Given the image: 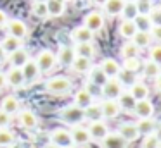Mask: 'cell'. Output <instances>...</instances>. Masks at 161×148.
<instances>
[{"label":"cell","instance_id":"cell-22","mask_svg":"<svg viewBox=\"0 0 161 148\" xmlns=\"http://www.w3.org/2000/svg\"><path fill=\"white\" fill-rule=\"evenodd\" d=\"M19 107H21V103H19V100L16 98L14 95L5 96V98L2 100V103H0V109L4 110L5 114H9V115H14V114H18V112H19Z\"/></svg>","mask_w":161,"mask_h":148},{"label":"cell","instance_id":"cell-46","mask_svg":"<svg viewBox=\"0 0 161 148\" xmlns=\"http://www.w3.org/2000/svg\"><path fill=\"white\" fill-rule=\"evenodd\" d=\"M9 124H11V115H9V114H5L4 110L0 109V129L7 127Z\"/></svg>","mask_w":161,"mask_h":148},{"label":"cell","instance_id":"cell-29","mask_svg":"<svg viewBox=\"0 0 161 148\" xmlns=\"http://www.w3.org/2000/svg\"><path fill=\"white\" fill-rule=\"evenodd\" d=\"M47 12H49V17H59L64 14L66 10V3L63 0H47Z\"/></svg>","mask_w":161,"mask_h":148},{"label":"cell","instance_id":"cell-18","mask_svg":"<svg viewBox=\"0 0 161 148\" xmlns=\"http://www.w3.org/2000/svg\"><path fill=\"white\" fill-rule=\"evenodd\" d=\"M71 40H73L75 43H92V40H94V33L88 31L87 28L81 24V26L75 28V29L71 31Z\"/></svg>","mask_w":161,"mask_h":148},{"label":"cell","instance_id":"cell-6","mask_svg":"<svg viewBox=\"0 0 161 148\" xmlns=\"http://www.w3.org/2000/svg\"><path fill=\"white\" fill-rule=\"evenodd\" d=\"M83 26L87 28L88 31H92V33L101 31L102 28H104V14L99 12V10L88 12L87 16H85V19H83Z\"/></svg>","mask_w":161,"mask_h":148},{"label":"cell","instance_id":"cell-21","mask_svg":"<svg viewBox=\"0 0 161 148\" xmlns=\"http://www.w3.org/2000/svg\"><path fill=\"white\" fill-rule=\"evenodd\" d=\"M88 81H90V84L97 86V88H102L106 84V81H108V76L101 71L99 65H92V69L88 71Z\"/></svg>","mask_w":161,"mask_h":148},{"label":"cell","instance_id":"cell-39","mask_svg":"<svg viewBox=\"0 0 161 148\" xmlns=\"http://www.w3.org/2000/svg\"><path fill=\"white\" fill-rule=\"evenodd\" d=\"M12 143H14V133H12L11 129H7V127L0 129V146L9 148Z\"/></svg>","mask_w":161,"mask_h":148},{"label":"cell","instance_id":"cell-10","mask_svg":"<svg viewBox=\"0 0 161 148\" xmlns=\"http://www.w3.org/2000/svg\"><path fill=\"white\" fill-rule=\"evenodd\" d=\"M69 133H71V141H73V146H87V145L92 141L90 140V134H88V131H87V127L75 126Z\"/></svg>","mask_w":161,"mask_h":148},{"label":"cell","instance_id":"cell-33","mask_svg":"<svg viewBox=\"0 0 161 148\" xmlns=\"http://www.w3.org/2000/svg\"><path fill=\"white\" fill-rule=\"evenodd\" d=\"M0 47H2V50L5 52V54H12V52L19 50L21 48V40H18V38H12V36H4V40L0 41Z\"/></svg>","mask_w":161,"mask_h":148},{"label":"cell","instance_id":"cell-11","mask_svg":"<svg viewBox=\"0 0 161 148\" xmlns=\"http://www.w3.org/2000/svg\"><path fill=\"white\" fill-rule=\"evenodd\" d=\"M139 119H153L154 115V103L151 102L149 98L147 100H140V102L135 103V109H133V112Z\"/></svg>","mask_w":161,"mask_h":148},{"label":"cell","instance_id":"cell-1","mask_svg":"<svg viewBox=\"0 0 161 148\" xmlns=\"http://www.w3.org/2000/svg\"><path fill=\"white\" fill-rule=\"evenodd\" d=\"M59 117H61V120L63 122H66V124H69V126H80L81 122L85 120V114H83V110L80 109V107H76V105H66V107H63V109L59 110Z\"/></svg>","mask_w":161,"mask_h":148},{"label":"cell","instance_id":"cell-4","mask_svg":"<svg viewBox=\"0 0 161 148\" xmlns=\"http://www.w3.org/2000/svg\"><path fill=\"white\" fill-rule=\"evenodd\" d=\"M125 91V86L121 84L118 78H113V79H108L106 84L101 88V93L104 96V100H118V96Z\"/></svg>","mask_w":161,"mask_h":148},{"label":"cell","instance_id":"cell-52","mask_svg":"<svg viewBox=\"0 0 161 148\" xmlns=\"http://www.w3.org/2000/svg\"><path fill=\"white\" fill-rule=\"evenodd\" d=\"M5 59H7V54H5V52L2 50V47H0V64H2V62H4Z\"/></svg>","mask_w":161,"mask_h":148},{"label":"cell","instance_id":"cell-54","mask_svg":"<svg viewBox=\"0 0 161 148\" xmlns=\"http://www.w3.org/2000/svg\"><path fill=\"white\" fill-rule=\"evenodd\" d=\"M9 148H25V146H23L21 143H12V145H11V146H9Z\"/></svg>","mask_w":161,"mask_h":148},{"label":"cell","instance_id":"cell-59","mask_svg":"<svg viewBox=\"0 0 161 148\" xmlns=\"http://www.w3.org/2000/svg\"><path fill=\"white\" fill-rule=\"evenodd\" d=\"M158 9H159V12H161V3H159V7H158Z\"/></svg>","mask_w":161,"mask_h":148},{"label":"cell","instance_id":"cell-28","mask_svg":"<svg viewBox=\"0 0 161 148\" xmlns=\"http://www.w3.org/2000/svg\"><path fill=\"white\" fill-rule=\"evenodd\" d=\"M73 50L76 57H83L88 59V60H92V57L95 55V47L92 43H76L73 47Z\"/></svg>","mask_w":161,"mask_h":148},{"label":"cell","instance_id":"cell-55","mask_svg":"<svg viewBox=\"0 0 161 148\" xmlns=\"http://www.w3.org/2000/svg\"><path fill=\"white\" fill-rule=\"evenodd\" d=\"M43 148H59V146H56V145H52V143H49V145H45Z\"/></svg>","mask_w":161,"mask_h":148},{"label":"cell","instance_id":"cell-41","mask_svg":"<svg viewBox=\"0 0 161 148\" xmlns=\"http://www.w3.org/2000/svg\"><path fill=\"white\" fill-rule=\"evenodd\" d=\"M140 65H142V62H140V59H128V60H123V67L125 71H130L135 74L137 71L140 69Z\"/></svg>","mask_w":161,"mask_h":148},{"label":"cell","instance_id":"cell-20","mask_svg":"<svg viewBox=\"0 0 161 148\" xmlns=\"http://www.w3.org/2000/svg\"><path fill=\"white\" fill-rule=\"evenodd\" d=\"M123 7H125V0H106V3L102 5V10H104L106 16L116 17L121 16Z\"/></svg>","mask_w":161,"mask_h":148},{"label":"cell","instance_id":"cell-60","mask_svg":"<svg viewBox=\"0 0 161 148\" xmlns=\"http://www.w3.org/2000/svg\"><path fill=\"white\" fill-rule=\"evenodd\" d=\"M68 148H76V146H68Z\"/></svg>","mask_w":161,"mask_h":148},{"label":"cell","instance_id":"cell-45","mask_svg":"<svg viewBox=\"0 0 161 148\" xmlns=\"http://www.w3.org/2000/svg\"><path fill=\"white\" fill-rule=\"evenodd\" d=\"M149 19H151V24H153V26H161V12H159L158 7H154V9L151 10Z\"/></svg>","mask_w":161,"mask_h":148},{"label":"cell","instance_id":"cell-24","mask_svg":"<svg viewBox=\"0 0 161 148\" xmlns=\"http://www.w3.org/2000/svg\"><path fill=\"white\" fill-rule=\"evenodd\" d=\"M116 102H118V105H119V110H125V112H133L137 100L130 95L128 89H125V91L118 96V100H116Z\"/></svg>","mask_w":161,"mask_h":148},{"label":"cell","instance_id":"cell-13","mask_svg":"<svg viewBox=\"0 0 161 148\" xmlns=\"http://www.w3.org/2000/svg\"><path fill=\"white\" fill-rule=\"evenodd\" d=\"M118 134L126 141V143H132V141H135L137 138L140 136L139 131H137L135 122H121L118 127Z\"/></svg>","mask_w":161,"mask_h":148},{"label":"cell","instance_id":"cell-32","mask_svg":"<svg viewBox=\"0 0 161 148\" xmlns=\"http://www.w3.org/2000/svg\"><path fill=\"white\" fill-rule=\"evenodd\" d=\"M71 69L76 74H88V71L92 69V60L83 59V57H75L73 64H71Z\"/></svg>","mask_w":161,"mask_h":148},{"label":"cell","instance_id":"cell-53","mask_svg":"<svg viewBox=\"0 0 161 148\" xmlns=\"http://www.w3.org/2000/svg\"><path fill=\"white\" fill-rule=\"evenodd\" d=\"M90 2H92V3H95V5H101V7H102V5L106 3V0H90Z\"/></svg>","mask_w":161,"mask_h":148},{"label":"cell","instance_id":"cell-42","mask_svg":"<svg viewBox=\"0 0 161 148\" xmlns=\"http://www.w3.org/2000/svg\"><path fill=\"white\" fill-rule=\"evenodd\" d=\"M140 148H161V145H159V141H158V138L154 136V134H149V136H144Z\"/></svg>","mask_w":161,"mask_h":148},{"label":"cell","instance_id":"cell-36","mask_svg":"<svg viewBox=\"0 0 161 148\" xmlns=\"http://www.w3.org/2000/svg\"><path fill=\"white\" fill-rule=\"evenodd\" d=\"M139 16V10H137L135 2H125V7L121 10V17L125 21H133L135 17Z\"/></svg>","mask_w":161,"mask_h":148},{"label":"cell","instance_id":"cell-16","mask_svg":"<svg viewBox=\"0 0 161 148\" xmlns=\"http://www.w3.org/2000/svg\"><path fill=\"white\" fill-rule=\"evenodd\" d=\"M101 105V110H102V117L104 119H114V117L119 115V105L116 100H102V103H99Z\"/></svg>","mask_w":161,"mask_h":148},{"label":"cell","instance_id":"cell-56","mask_svg":"<svg viewBox=\"0 0 161 148\" xmlns=\"http://www.w3.org/2000/svg\"><path fill=\"white\" fill-rule=\"evenodd\" d=\"M40 2H47V0H33V3H40Z\"/></svg>","mask_w":161,"mask_h":148},{"label":"cell","instance_id":"cell-17","mask_svg":"<svg viewBox=\"0 0 161 148\" xmlns=\"http://www.w3.org/2000/svg\"><path fill=\"white\" fill-rule=\"evenodd\" d=\"M126 146H128V143H126L118 133H111V131H109V134L101 141V148H126Z\"/></svg>","mask_w":161,"mask_h":148},{"label":"cell","instance_id":"cell-48","mask_svg":"<svg viewBox=\"0 0 161 148\" xmlns=\"http://www.w3.org/2000/svg\"><path fill=\"white\" fill-rule=\"evenodd\" d=\"M7 21H9V16L2 9H0V26H5V24H7Z\"/></svg>","mask_w":161,"mask_h":148},{"label":"cell","instance_id":"cell-3","mask_svg":"<svg viewBox=\"0 0 161 148\" xmlns=\"http://www.w3.org/2000/svg\"><path fill=\"white\" fill-rule=\"evenodd\" d=\"M35 64L38 67L40 72H49L54 69V65L57 64V59H56V54L52 50H40L35 57Z\"/></svg>","mask_w":161,"mask_h":148},{"label":"cell","instance_id":"cell-9","mask_svg":"<svg viewBox=\"0 0 161 148\" xmlns=\"http://www.w3.org/2000/svg\"><path fill=\"white\" fill-rule=\"evenodd\" d=\"M101 71L108 76V79H113V78H118L119 72H121V64H119L116 59H104V60L99 64Z\"/></svg>","mask_w":161,"mask_h":148},{"label":"cell","instance_id":"cell-31","mask_svg":"<svg viewBox=\"0 0 161 148\" xmlns=\"http://www.w3.org/2000/svg\"><path fill=\"white\" fill-rule=\"evenodd\" d=\"M119 54H121L123 60H128V59H139L140 48L137 47L135 43H132V41H126V43H123V47L119 48Z\"/></svg>","mask_w":161,"mask_h":148},{"label":"cell","instance_id":"cell-37","mask_svg":"<svg viewBox=\"0 0 161 148\" xmlns=\"http://www.w3.org/2000/svg\"><path fill=\"white\" fill-rule=\"evenodd\" d=\"M133 24H135L137 31H144V33H149L151 28H153L149 16H140V14L135 17V19H133Z\"/></svg>","mask_w":161,"mask_h":148},{"label":"cell","instance_id":"cell-40","mask_svg":"<svg viewBox=\"0 0 161 148\" xmlns=\"http://www.w3.org/2000/svg\"><path fill=\"white\" fill-rule=\"evenodd\" d=\"M135 5H137V10H139L140 16H149L151 10L154 9V5H153L151 0H137Z\"/></svg>","mask_w":161,"mask_h":148},{"label":"cell","instance_id":"cell-27","mask_svg":"<svg viewBox=\"0 0 161 148\" xmlns=\"http://www.w3.org/2000/svg\"><path fill=\"white\" fill-rule=\"evenodd\" d=\"M19 122H21V126L25 127V129H35L36 124H38V119H36V115L31 112V110H21L19 112Z\"/></svg>","mask_w":161,"mask_h":148},{"label":"cell","instance_id":"cell-49","mask_svg":"<svg viewBox=\"0 0 161 148\" xmlns=\"http://www.w3.org/2000/svg\"><path fill=\"white\" fill-rule=\"evenodd\" d=\"M5 86H7V79H5V74H4V72L0 71V91H2Z\"/></svg>","mask_w":161,"mask_h":148},{"label":"cell","instance_id":"cell-30","mask_svg":"<svg viewBox=\"0 0 161 148\" xmlns=\"http://www.w3.org/2000/svg\"><path fill=\"white\" fill-rule=\"evenodd\" d=\"M118 33H119V36H123L125 40L130 41L137 33V28H135V24H133V21L121 19V23H119V26H118Z\"/></svg>","mask_w":161,"mask_h":148},{"label":"cell","instance_id":"cell-2","mask_svg":"<svg viewBox=\"0 0 161 148\" xmlns=\"http://www.w3.org/2000/svg\"><path fill=\"white\" fill-rule=\"evenodd\" d=\"M71 81L64 76H54V78L47 79L45 83V89L49 93H54V95H66V93L71 91Z\"/></svg>","mask_w":161,"mask_h":148},{"label":"cell","instance_id":"cell-14","mask_svg":"<svg viewBox=\"0 0 161 148\" xmlns=\"http://www.w3.org/2000/svg\"><path fill=\"white\" fill-rule=\"evenodd\" d=\"M75 57H76V55H75L73 47H68V45H63V47L57 50V54H56L57 62H59L61 65H64V67H71Z\"/></svg>","mask_w":161,"mask_h":148},{"label":"cell","instance_id":"cell-50","mask_svg":"<svg viewBox=\"0 0 161 148\" xmlns=\"http://www.w3.org/2000/svg\"><path fill=\"white\" fill-rule=\"evenodd\" d=\"M154 88H156L158 93H161V74L158 76L156 79H154Z\"/></svg>","mask_w":161,"mask_h":148},{"label":"cell","instance_id":"cell-44","mask_svg":"<svg viewBox=\"0 0 161 148\" xmlns=\"http://www.w3.org/2000/svg\"><path fill=\"white\" fill-rule=\"evenodd\" d=\"M149 60H153L154 64L161 67V45H154L149 50Z\"/></svg>","mask_w":161,"mask_h":148},{"label":"cell","instance_id":"cell-51","mask_svg":"<svg viewBox=\"0 0 161 148\" xmlns=\"http://www.w3.org/2000/svg\"><path fill=\"white\" fill-rule=\"evenodd\" d=\"M154 136L158 138V141H159V145H161V122L156 126V131H154Z\"/></svg>","mask_w":161,"mask_h":148},{"label":"cell","instance_id":"cell-25","mask_svg":"<svg viewBox=\"0 0 161 148\" xmlns=\"http://www.w3.org/2000/svg\"><path fill=\"white\" fill-rule=\"evenodd\" d=\"M5 79H7V86H12V88H19V86L25 84L23 72H21V69H18V67L9 69V72L5 74Z\"/></svg>","mask_w":161,"mask_h":148},{"label":"cell","instance_id":"cell-15","mask_svg":"<svg viewBox=\"0 0 161 148\" xmlns=\"http://www.w3.org/2000/svg\"><path fill=\"white\" fill-rule=\"evenodd\" d=\"M7 59H9V64H11V67L21 69L23 65H25L26 62L30 60V54H28V50H26V48L21 47L19 50H16V52H12V54H9Z\"/></svg>","mask_w":161,"mask_h":148},{"label":"cell","instance_id":"cell-34","mask_svg":"<svg viewBox=\"0 0 161 148\" xmlns=\"http://www.w3.org/2000/svg\"><path fill=\"white\" fill-rule=\"evenodd\" d=\"M83 114H85V119L90 120V122H95V120H102V119H104L99 103H92V105H88L87 109L83 110Z\"/></svg>","mask_w":161,"mask_h":148},{"label":"cell","instance_id":"cell-35","mask_svg":"<svg viewBox=\"0 0 161 148\" xmlns=\"http://www.w3.org/2000/svg\"><path fill=\"white\" fill-rule=\"evenodd\" d=\"M142 69H144V76H146V78H151V79H156L158 76L161 74V67L158 64H154L153 60H149V59L142 64Z\"/></svg>","mask_w":161,"mask_h":148},{"label":"cell","instance_id":"cell-43","mask_svg":"<svg viewBox=\"0 0 161 148\" xmlns=\"http://www.w3.org/2000/svg\"><path fill=\"white\" fill-rule=\"evenodd\" d=\"M33 14L40 19H45L49 17V12H47V5L45 2H40V3H33Z\"/></svg>","mask_w":161,"mask_h":148},{"label":"cell","instance_id":"cell-19","mask_svg":"<svg viewBox=\"0 0 161 148\" xmlns=\"http://www.w3.org/2000/svg\"><path fill=\"white\" fill-rule=\"evenodd\" d=\"M21 72H23V78H25V83L36 81V79L40 78V74H42V72L38 71V67H36L35 60H31V59L21 67Z\"/></svg>","mask_w":161,"mask_h":148},{"label":"cell","instance_id":"cell-26","mask_svg":"<svg viewBox=\"0 0 161 148\" xmlns=\"http://www.w3.org/2000/svg\"><path fill=\"white\" fill-rule=\"evenodd\" d=\"M128 91L137 102H140V100H147V96H149V88H147V84H144L142 81H135L132 86H130Z\"/></svg>","mask_w":161,"mask_h":148},{"label":"cell","instance_id":"cell-23","mask_svg":"<svg viewBox=\"0 0 161 148\" xmlns=\"http://www.w3.org/2000/svg\"><path fill=\"white\" fill-rule=\"evenodd\" d=\"M135 126H137V131H139L140 136H149V134H154L158 122L154 119H139L135 122Z\"/></svg>","mask_w":161,"mask_h":148},{"label":"cell","instance_id":"cell-47","mask_svg":"<svg viewBox=\"0 0 161 148\" xmlns=\"http://www.w3.org/2000/svg\"><path fill=\"white\" fill-rule=\"evenodd\" d=\"M149 34H151V40H156L161 43V26H153L149 31Z\"/></svg>","mask_w":161,"mask_h":148},{"label":"cell","instance_id":"cell-8","mask_svg":"<svg viewBox=\"0 0 161 148\" xmlns=\"http://www.w3.org/2000/svg\"><path fill=\"white\" fill-rule=\"evenodd\" d=\"M87 131H88V134H90V140L99 141V143H101V141L109 134V127H108V124H106L104 120H95V122H90V124H88V127H87Z\"/></svg>","mask_w":161,"mask_h":148},{"label":"cell","instance_id":"cell-7","mask_svg":"<svg viewBox=\"0 0 161 148\" xmlns=\"http://www.w3.org/2000/svg\"><path fill=\"white\" fill-rule=\"evenodd\" d=\"M7 34L12 38H18V40H25L28 36V26L23 23L21 19H9L7 21Z\"/></svg>","mask_w":161,"mask_h":148},{"label":"cell","instance_id":"cell-38","mask_svg":"<svg viewBox=\"0 0 161 148\" xmlns=\"http://www.w3.org/2000/svg\"><path fill=\"white\" fill-rule=\"evenodd\" d=\"M130 41L135 43L139 48H146V47H149V45H151V34L149 33H144V31H137L135 36H133Z\"/></svg>","mask_w":161,"mask_h":148},{"label":"cell","instance_id":"cell-57","mask_svg":"<svg viewBox=\"0 0 161 148\" xmlns=\"http://www.w3.org/2000/svg\"><path fill=\"white\" fill-rule=\"evenodd\" d=\"M125 2H137V0H125Z\"/></svg>","mask_w":161,"mask_h":148},{"label":"cell","instance_id":"cell-12","mask_svg":"<svg viewBox=\"0 0 161 148\" xmlns=\"http://www.w3.org/2000/svg\"><path fill=\"white\" fill-rule=\"evenodd\" d=\"M94 103V93L90 91L88 88H80L76 93H75V102L73 105L80 107L81 110H85L88 105Z\"/></svg>","mask_w":161,"mask_h":148},{"label":"cell","instance_id":"cell-58","mask_svg":"<svg viewBox=\"0 0 161 148\" xmlns=\"http://www.w3.org/2000/svg\"><path fill=\"white\" fill-rule=\"evenodd\" d=\"M63 2H64V3H66V2H71V0H63Z\"/></svg>","mask_w":161,"mask_h":148},{"label":"cell","instance_id":"cell-5","mask_svg":"<svg viewBox=\"0 0 161 148\" xmlns=\"http://www.w3.org/2000/svg\"><path fill=\"white\" fill-rule=\"evenodd\" d=\"M50 143L56 145L59 148H68L73 146V141H71V133L64 127H56V129L50 133Z\"/></svg>","mask_w":161,"mask_h":148}]
</instances>
